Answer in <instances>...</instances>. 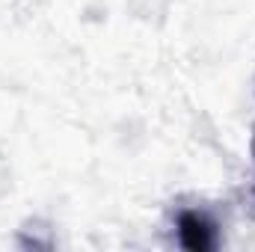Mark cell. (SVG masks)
Masks as SVG:
<instances>
[{
	"instance_id": "obj_1",
	"label": "cell",
	"mask_w": 255,
	"mask_h": 252,
	"mask_svg": "<svg viewBox=\"0 0 255 252\" xmlns=\"http://www.w3.org/2000/svg\"><path fill=\"white\" fill-rule=\"evenodd\" d=\"M178 238L193 252H205L217 244L214 226L205 217H199V214H181V220H178Z\"/></svg>"
}]
</instances>
